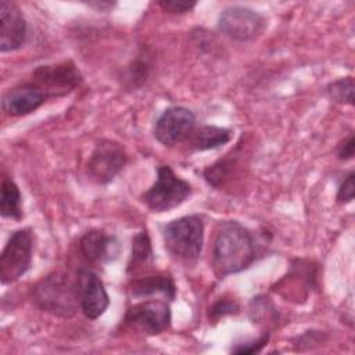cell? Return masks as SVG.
<instances>
[{
	"instance_id": "1",
	"label": "cell",
	"mask_w": 355,
	"mask_h": 355,
	"mask_svg": "<svg viewBox=\"0 0 355 355\" xmlns=\"http://www.w3.org/2000/svg\"><path fill=\"white\" fill-rule=\"evenodd\" d=\"M257 240L254 234L237 220H225L218 226L211 265L218 279L240 273L257 259Z\"/></svg>"
},
{
	"instance_id": "2",
	"label": "cell",
	"mask_w": 355,
	"mask_h": 355,
	"mask_svg": "<svg viewBox=\"0 0 355 355\" xmlns=\"http://www.w3.org/2000/svg\"><path fill=\"white\" fill-rule=\"evenodd\" d=\"M165 250L180 262H196L204 244V222L197 214L171 220L162 227Z\"/></svg>"
},
{
	"instance_id": "3",
	"label": "cell",
	"mask_w": 355,
	"mask_h": 355,
	"mask_svg": "<svg viewBox=\"0 0 355 355\" xmlns=\"http://www.w3.org/2000/svg\"><path fill=\"white\" fill-rule=\"evenodd\" d=\"M33 302L44 312L60 318H72L79 305L76 284L68 276L53 272L32 287Z\"/></svg>"
},
{
	"instance_id": "4",
	"label": "cell",
	"mask_w": 355,
	"mask_h": 355,
	"mask_svg": "<svg viewBox=\"0 0 355 355\" xmlns=\"http://www.w3.org/2000/svg\"><path fill=\"white\" fill-rule=\"evenodd\" d=\"M191 194V184L178 176L169 165L157 168L155 182L141 194V201L153 212H166L182 205Z\"/></svg>"
},
{
	"instance_id": "5",
	"label": "cell",
	"mask_w": 355,
	"mask_h": 355,
	"mask_svg": "<svg viewBox=\"0 0 355 355\" xmlns=\"http://www.w3.org/2000/svg\"><path fill=\"white\" fill-rule=\"evenodd\" d=\"M33 233L29 227L12 232L0 255V280L10 284L22 277L32 265Z\"/></svg>"
},
{
	"instance_id": "6",
	"label": "cell",
	"mask_w": 355,
	"mask_h": 355,
	"mask_svg": "<svg viewBox=\"0 0 355 355\" xmlns=\"http://www.w3.org/2000/svg\"><path fill=\"white\" fill-rule=\"evenodd\" d=\"M49 97H64L82 82V73L73 61L39 65L32 71V80Z\"/></svg>"
},
{
	"instance_id": "7",
	"label": "cell",
	"mask_w": 355,
	"mask_h": 355,
	"mask_svg": "<svg viewBox=\"0 0 355 355\" xmlns=\"http://www.w3.org/2000/svg\"><path fill=\"white\" fill-rule=\"evenodd\" d=\"M126 164L128 154L125 148L115 140L103 139L94 146L89 157L87 175L93 182L107 184L114 180Z\"/></svg>"
},
{
	"instance_id": "8",
	"label": "cell",
	"mask_w": 355,
	"mask_h": 355,
	"mask_svg": "<svg viewBox=\"0 0 355 355\" xmlns=\"http://www.w3.org/2000/svg\"><path fill=\"white\" fill-rule=\"evenodd\" d=\"M172 320L171 306L162 300H147L129 306L123 322L146 336H157L169 329Z\"/></svg>"
},
{
	"instance_id": "9",
	"label": "cell",
	"mask_w": 355,
	"mask_h": 355,
	"mask_svg": "<svg viewBox=\"0 0 355 355\" xmlns=\"http://www.w3.org/2000/svg\"><path fill=\"white\" fill-rule=\"evenodd\" d=\"M266 26L265 17L248 7L233 6L225 8L218 18V29L236 42L257 39Z\"/></svg>"
},
{
	"instance_id": "10",
	"label": "cell",
	"mask_w": 355,
	"mask_h": 355,
	"mask_svg": "<svg viewBox=\"0 0 355 355\" xmlns=\"http://www.w3.org/2000/svg\"><path fill=\"white\" fill-rule=\"evenodd\" d=\"M196 128V115L191 110L172 105L162 111L154 125V137L162 146L172 147L186 141Z\"/></svg>"
},
{
	"instance_id": "11",
	"label": "cell",
	"mask_w": 355,
	"mask_h": 355,
	"mask_svg": "<svg viewBox=\"0 0 355 355\" xmlns=\"http://www.w3.org/2000/svg\"><path fill=\"white\" fill-rule=\"evenodd\" d=\"M75 284L79 305L85 316L89 319L100 318L110 305V297L101 279L92 269L79 268Z\"/></svg>"
},
{
	"instance_id": "12",
	"label": "cell",
	"mask_w": 355,
	"mask_h": 355,
	"mask_svg": "<svg viewBox=\"0 0 355 355\" xmlns=\"http://www.w3.org/2000/svg\"><path fill=\"white\" fill-rule=\"evenodd\" d=\"M318 263H315L311 259L305 258H294L290 262L288 272L286 276H283L275 286H272V290L283 294L284 291H288L286 294V298H297L300 302L301 294L298 290V284L301 287V291L305 297H308V293L312 290H316L319 287L318 284Z\"/></svg>"
},
{
	"instance_id": "13",
	"label": "cell",
	"mask_w": 355,
	"mask_h": 355,
	"mask_svg": "<svg viewBox=\"0 0 355 355\" xmlns=\"http://www.w3.org/2000/svg\"><path fill=\"white\" fill-rule=\"evenodd\" d=\"M28 26L18 6L8 0L0 1V51L21 49L26 40Z\"/></svg>"
},
{
	"instance_id": "14",
	"label": "cell",
	"mask_w": 355,
	"mask_h": 355,
	"mask_svg": "<svg viewBox=\"0 0 355 355\" xmlns=\"http://www.w3.org/2000/svg\"><path fill=\"white\" fill-rule=\"evenodd\" d=\"M47 100L46 93L33 82L10 87L1 98V108L8 116H24L36 111Z\"/></svg>"
},
{
	"instance_id": "15",
	"label": "cell",
	"mask_w": 355,
	"mask_h": 355,
	"mask_svg": "<svg viewBox=\"0 0 355 355\" xmlns=\"http://www.w3.org/2000/svg\"><path fill=\"white\" fill-rule=\"evenodd\" d=\"M79 251L89 263H107L118 258L121 247L115 236L100 229H92L80 237Z\"/></svg>"
},
{
	"instance_id": "16",
	"label": "cell",
	"mask_w": 355,
	"mask_h": 355,
	"mask_svg": "<svg viewBox=\"0 0 355 355\" xmlns=\"http://www.w3.org/2000/svg\"><path fill=\"white\" fill-rule=\"evenodd\" d=\"M129 291L136 298H146L161 293L168 301H173L176 297V284L168 273L147 275L132 279L129 283Z\"/></svg>"
},
{
	"instance_id": "17",
	"label": "cell",
	"mask_w": 355,
	"mask_h": 355,
	"mask_svg": "<svg viewBox=\"0 0 355 355\" xmlns=\"http://www.w3.org/2000/svg\"><path fill=\"white\" fill-rule=\"evenodd\" d=\"M232 139V130L227 128L214 126V125H202L200 128H194L193 133L189 136V147L193 151H205L214 150L225 146Z\"/></svg>"
},
{
	"instance_id": "18",
	"label": "cell",
	"mask_w": 355,
	"mask_h": 355,
	"mask_svg": "<svg viewBox=\"0 0 355 355\" xmlns=\"http://www.w3.org/2000/svg\"><path fill=\"white\" fill-rule=\"evenodd\" d=\"M154 261L151 240L146 229L140 230L132 240V251L128 262L126 273L136 275L141 272L146 266H151Z\"/></svg>"
},
{
	"instance_id": "19",
	"label": "cell",
	"mask_w": 355,
	"mask_h": 355,
	"mask_svg": "<svg viewBox=\"0 0 355 355\" xmlns=\"http://www.w3.org/2000/svg\"><path fill=\"white\" fill-rule=\"evenodd\" d=\"M0 214L3 218L21 220L24 218L22 212V197L19 187L12 179L4 178L1 182V196H0Z\"/></svg>"
},
{
	"instance_id": "20",
	"label": "cell",
	"mask_w": 355,
	"mask_h": 355,
	"mask_svg": "<svg viewBox=\"0 0 355 355\" xmlns=\"http://www.w3.org/2000/svg\"><path fill=\"white\" fill-rule=\"evenodd\" d=\"M237 150H239V146L234 150H232L229 154H226L223 158L218 159L216 162H214L212 165L204 169L202 176L209 186L218 189L225 183V180L229 179V175L233 172L234 165L239 159Z\"/></svg>"
},
{
	"instance_id": "21",
	"label": "cell",
	"mask_w": 355,
	"mask_h": 355,
	"mask_svg": "<svg viewBox=\"0 0 355 355\" xmlns=\"http://www.w3.org/2000/svg\"><path fill=\"white\" fill-rule=\"evenodd\" d=\"M148 72H150L148 61L146 58H136L123 69L121 82L126 89L137 90L146 83L148 78Z\"/></svg>"
},
{
	"instance_id": "22",
	"label": "cell",
	"mask_w": 355,
	"mask_h": 355,
	"mask_svg": "<svg viewBox=\"0 0 355 355\" xmlns=\"http://www.w3.org/2000/svg\"><path fill=\"white\" fill-rule=\"evenodd\" d=\"M327 97L337 104H354V78L345 76L330 82L324 89Z\"/></svg>"
},
{
	"instance_id": "23",
	"label": "cell",
	"mask_w": 355,
	"mask_h": 355,
	"mask_svg": "<svg viewBox=\"0 0 355 355\" xmlns=\"http://www.w3.org/2000/svg\"><path fill=\"white\" fill-rule=\"evenodd\" d=\"M250 315L254 323H266V320L276 322L277 311L268 297L258 295L252 298L250 304Z\"/></svg>"
},
{
	"instance_id": "24",
	"label": "cell",
	"mask_w": 355,
	"mask_h": 355,
	"mask_svg": "<svg viewBox=\"0 0 355 355\" xmlns=\"http://www.w3.org/2000/svg\"><path fill=\"white\" fill-rule=\"evenodd\" d=\"M240 311V305L236 300L233 298H227V297H222L219 298L216 302H214V305L209 308L208 311V318L212 322H218L219 319L227 316V315H236Z\"/></svg>"
},
{
	"instance_id": "25",
	"label": "cell",
	"mask_w": 355,
	"mask_h": 355,
	"mask_svg": "<svg viewBox=\"0 0 355 355\" xmlns=\"http://www.w3.org/2000/svg\"><path fill=\"white\" fill-rule=\"evenodd\" d=\"M270 333L265 331L262 336H259L255 340H250V341H243V343H237L234 347H232L230 352L232 354H258L269 341Z\"/></svg>"
},
{
	"instance_id": "26",
	"label": "cell",
	"mask_w": 355,
	"mask_h": 355,
	"mask_svg": "<svg viewBox=\"0 0 355 355\" xmlns=\"http://www.w3.org/2000/svg\"><path fill=\"white\" fill-rule=\"evenodd\" d=\"M354 178H355L354 171H351V172H348V175H345V178L340 183L338 190H337V196H336V201L338 204H348L354 200V194H355Z\"/></svg>"
},
{
	"instance_id": "27",
	"label": "cell",
	"mask_w": 355,
	"mask_h": 355,
	"mask_svg": "<svg viewBox=\"0 0 355 355\" xmlns=\"http://www.w3.org/2000/svg\"><path fill=\"white\" fill-rule=\"evenodd\" d=\"M158 6L169 14H186L190 12L196 6L197 1H189V0H161Z\"/></svg>"
},
{
	"instance_id": "28",
	"label": "cell",
	"mask_w": 355,
	"mask_h": 355,
	"mask_svg": "<svg viewBox=\"0 0 355 355\" xmlns=\"http://www.w3.org/2000/svg\"><path fill=\"white\" fill-rule=\"evenodd\" d=\"M354 150H355V140H354V133L351 132L347 137H344L338 146H337V158L340 161H348L354 157Z\"/></svg>"
},
{
	"instance_id": "29",
	"label": "cell",
	"mask_w": 355,
	"mask_h": 355,
	"mask_svg": "<svg viewBox=\"0 0 355 355\" xmlns=\"http://www.w3.org/2000/svg\"><path fill=\"white\" fill-rule=\"evenodd\" d=\"M89 7L92 8H96L97 11H110L115 3L114 1H92V3H87Z\"/></svg>"
}]
</instances>
